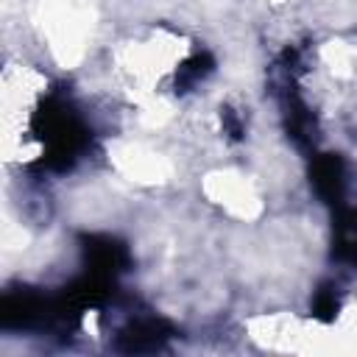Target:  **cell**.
<instances>
[{
	"label": "cell",
	"mask_w": 357,
	"mask_h": 357,
	"mask_svg": "<svg viewBox=\"0 0 357 357\" xmlns=\"http://www.w3.org/2000/svg\"><path fill=\"white\" fill-rule=\"evenodd\" d=\"M204 192L209 195V201H215L218 206H223L234 218H254L262 209L257 187L245 176H240L234 170L209 173L206 181H204Z\"/></svg>",
	"instance_id": "obj_1"
},
{
	"label": "cell",
	"mask_w": 357,
	"mask_h": 357,
	"mask_svg": "<svg viewBox=\"0 0 357 357\" xmlns=\"http://www.w3.org/2000/svg\"><path fill=\"white\" fill-rule=\"evenodd\" d=\"M346 335L357 337V307H354V310H349V318H346Z\"/></svg>",
	"instance_id": "obj_3"
},
{
	"label": "cell",
	"mask_w": 357,
	"mask_h": 357,
	"mask_svg": "<svg viewBox=\"0 0 357 357\" xmlns=\"http://www.w3.org/2000/svg\"><path fill=\"white\" fill-rule=\"evenodd\" d=\"M114 162H117V167L134 181H151V184H156V181H165L167 176H170V165H167V159L162 156V153H156V151H151V148H145V145H120L117 151H114Z\"/></svg>",
	"instance_id": "obj_2"
},
{
	"label": "cell",
	"mask_w": 357,
	"mask_h": 357,
	"mask_svg": "<svg viewBox=\"0 0 357 357\" xmlns=\"http://www.w3.org/2000/svg\"><path fill=\"white\" fill-rule=\"evenodd\" d=\"M271 3H279V0H271Z\"/></svg>",
	"instance_id": "obj_4"
}]
</instances>
